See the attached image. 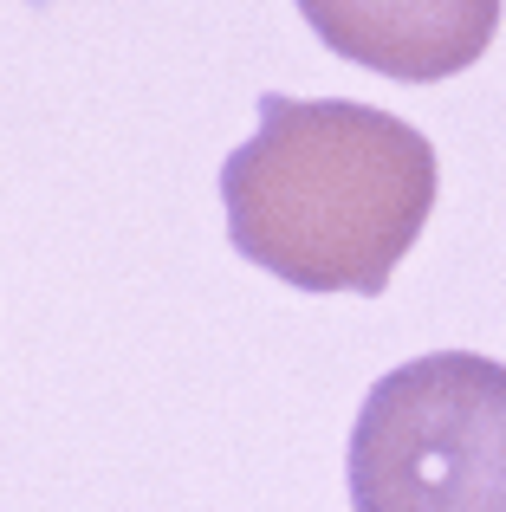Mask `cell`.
Wrapping results in <instances>:
<instances>
[{"label": "cell", "mask_w": 506, "mask_h": 512, "mask_svg": "<svg viewBox=\"0 0 506 512\" xmlns=\"http://www.w3.org/2000/svg\"><path fill=\"white\" fill-rule=\"evenodd\" d=\"M228 240L299 292L377 299L435 208L416 124L344 98H260V130L221 163Z\"/></svg>", "instance_id": "1"}, {"label": "cell", "mask_w": 506, "mask_h": 512, "mask_svg": "<svg viewBox=\"0 0 506 512\" xmlns=\"http://www.w3.org/2000/svg\"><path fill=\"white\" fill-rule=\"evenodd\" d=\"M344 467L351 512H506V363L435 350L377 376Z\"/></svg>", "instance_id": "2"}, {"label": "cell", "mask_w": 506, "mask_h": 512, "mask_svg": "<svg viewBox=\"0 0 506 512\" xmlns=\"http://www.w3.org/2000/svg\"><path fill=\"white\" fill-rule=\"evenodd\" d=\"M299 13L338 59L403 85L468 72L500 33V0H299Z\"/></svg>", "instance_id": "3"}]
</instances>
